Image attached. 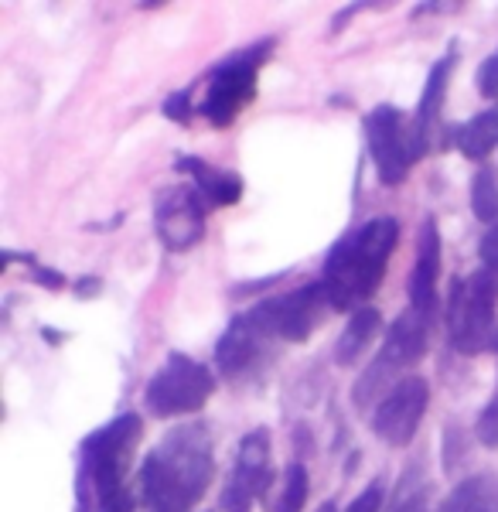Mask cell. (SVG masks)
Listing matches in <instances>:
<instances>
[{
	"label": "cell",
	"instance_id": "cell-2",
	"mask_svg": "<svg viewBox=\"0 0 498 512\" xmlns=\"http://www.w3.org/2000/svg\"><path fill=\"white\" fill-rule=\"evenodd\" d=\"M400 243V222L393 216H376L348 229L325 256V291L335 311H359L383 287V277Z\"/></svg>",
	"mask_w": 498,
	"mask_h": 512
},
{
	"label": "cell",
	"instance_id": "cell-18",
	"mask_svg": "<svg viewBox=\"0 0 498 512\" xmlns=\"http://www.w3.org/2000/svg\"><path fill=\"white\" fill-rule=\"evenodd\" d=\"M379 328H383V315H379L376 308H359L352 311L342 328V335H338L335 342V362L338 366H355L359 362V355L369 349V342L379 335Z\"/></svg>",
	"mask_w": 498,
	"mask_h": 512
},
{
	"label": "cell",
	"instance_id": "cell-26",
	"mask_svg": "<svg viewBox=\"0 0 498 512\" xmlns=\"http://www.w3.org/2000/svg\"><path fill=\"white\" fill-rule=\"evenodd\" d=\"M478 256H481V267L495 270V274H498V222H495V226H488V233L481 236Z\"/></svg>",
	"mask_w": 498,
	"mask_h": 512
},
{
	"label": "cell",
	"instance_id": "cell-7",
	"mask_svg": "<svg viewBox=\"0 0 498 512\" xmlns=\"http://www.w3.org/2000/svg\"><path fill=\"white\" fill-rule=\"evenodd\" d=\"M365 144H369L379 181L389 188L403 185L413 164L430 151V140L417 117H406L396 106H376L365 117Z\"/></svg>",
	"mask_w": 498,
	"mask_h": 512
},
{
	"label": "cell",
	"instance_id": "cell-4",
	"mask_svg": "<svg viewBox=\"0 0 498 512\" xmlns=\"http://www.w3.org/2000/svg\"><path fill=\"white\" fill-rule=\"evenodd\" d=\"M427 321H430L427 315H420V311L410 308L389 325L383 349H379L376 359L369 362V369L355 379V390H352L355 407L359 410L372 407V400L379 403L396 383H403L406 369L417 366L423 359V352H427V338H430Z\"/></svg>",
	"mask_w": 498,
	"mask_h": 512
},
{
	"label": "cell",
	"instance_id": "cell-12",
	"mask_svg": "<svg viewBox=\"0 0 498 512\" xmlns=\"http://www.w3.org/2000/svg\"><path fill=\"white\" fill-rule=\"evenodd\" d=\"M430 407V383L423 376H406L372 410V434L389 448H406L417 437L420 420Z\"/></svg>",
	"mask_w": 498,
	"mask_h": 512
},
{
	"label": "cell",
	"instance_id": "cell-11",
	"mask_svg": "<svg viewBox=\"0 0 498 512\" xmlns=\"http://www.w3.org/2000/svg\"><path fill=\"white\" fill-rule=\"evenodd\" d=\"M273 482L270 468V431L267 427H256L249 431L236 448V461H232V472L222 485V512H249L256 502L267 495Z\"/></svg>",
	"mask_w": 498,
	"mask_h": 512
},
{
	"label": "cell",
	"instance_id": "cell-15",
	"mask_svg": "<svg viewBox=\"0 0 498 512\" xmlns=\"http://www.w3.org/2000/svg\"><path fill=\"white\" fill-rule=\"evenodd\" d=\"M174 171L192 178V185L202 192L209 209H229V205H236L239 198H243V178H239L236 171H222L209 161L192 158V154L174 161Z\"/></svg>",
	"mask_w": 498,
	"mask_h": 512
},
{
	"label": "cell",
	"instance_id": "cell-8",
	"mask_svg": "<svg viewBox=\"0 0 498 512\" xmlns=\"http://www.w3.org/2000/svg\"><path fill=\"white\" fill-rule=\"evenodd\" d=\"M498 311V274L495 270H475L454 280L451 304H447V332L451 345L461 355H478L488 349Z\"/></svg>",
	"mask_w": 498,
	"mask_h": 512
},
{
	"label": "cell",
	"instance_id": "cell-14",
	"mask_svg": "<svg viewBox=\"0 0 498 512\" xmlns=\"http://www.w3.org/2000/svg\"><path fill=\"white\" fill-rule=\"evenodd\" d=\"M437 274H441V233H437V219L427 216L420 229L417 243V263L410 274V308L430 318V311L437 308Z\"/></svg>",
	"mask_w": 498,
	"mask_h": 512
},
{
	"label": "cell",
	"instance_id": "cell-24",
	"mask_svg": "<svg viewBox=\"0 0 498 512\" xmlns=\"http://www.w3.org/2000/svg\"><path fill=\"white\" fill-rule=\"evenodd\" d=\"M475 86H478V93L481 96H498V48L492 55H488L485 62L478 65V76H475Z\"/></svg>",
	"mask_w": 498,
	"mask_h": 512
},
{
	"label": "cell",
	"instance_id": "cell-3",
	"mask_svg": "<svg viewBox=\"0 0 498 512\" xmlns=\"http://www.w3.org/2000/svg\"><path fill=\"white\" fill-rule=\"evenodd\" d=\"M140 437H144V420L137 414H120L79 444L76 512H99L106 499L130 489L127 475Z\"/></svg>",
	"mask_w": 498,
	"mask_h": 512
},
{
	"label": "cell",
	"instance_id": "cell-13",
	"mask_svg": "<svg viewBox=\"0 0 498 512\" xmlns=\"http://www.w3.org/2000/svg\"><path fill=\"white\" fill-rule=\"evenodd\" d=\"M270 304L284 345H294V342H307L314 335V328L325 321L331 297L325 291V284H304L297 291L270 297Z\"/></svg>",
	"mask_w": 498,
	"mask_h": 512
},
{
	"label": "cell",
	"instance_id": "cell-23",
	"mask_svg": "<svg viewBox=\"0 0 498 512\" xmlns=\"http://www.w3.org/2000/svg\"><path fill=\"white\" fill-rule=\"evenodd\" d=\"M475 434L485 448H498V396H492L485 410H481L478 424H475Z\"/></svg>",
	"mask_w": 498,
	"mask_h": 512
},
{
	"label": "cell",
	"instance_id": "cell-29",
	"mask_svg": "<svg viewBox=\"0 0 498 512\" xmlns=\"http://www.w3.org/2000/svg\"><path fill=\"white\" fill-rule=\"evenodd\" d=\"M35 280H38V284H45V287H48V291H58V287H62V284H65V277H62V274H58V270L38 267V263H35Z\"/></svg>",
	"mask_w": 498,
	"mask_h": 512
},
{
	"label": "cell",
	"instance_id": "cell-21",
	"mask_svg": "<svg viewBox=\"0 0 498 512\" xmlns=\"http://www.w3.org/2000/svg\"><path fill=\"white\" fill-rule=\"evenodd\" d=\"M386 512H430V485L423 482L420 472H406L396 492L393 506Z\"/></svg>",
	"mask_w": 498,
	"mask_h": 512
},
{
	"label": "cell",
	"instance_id": "cell-1",
	"mask_svg": "<svg viewBox=\"0 0 498 512\" xmlns=\"http://www.w3.org/2000/svg\"><path fill=\"white\" fill-rule=\"evenodd\" d=\"M215 478V448L205 424L171 427L140 465V502L147 512H195Z\"/></svg>",
	"mask_w": 498,
	"mask_h": 512
},
{
	"label": "cell",
	"instance_id": "cell-5",
	"mask_svg": "<svg viewBox=\"0 0 498 512\" xmlns=\"http://www.w3.org/2000/svg\"><path fill=\"white\" fill-rule=\"evenodd\" d=\"M273 45H277L273 38H260L256 45L239 48L229 59L212 65L209 82H205V96H202V117L209 120L212 127H219V130L232 127L239 113L256 99L260 69L273 55Z\"/></svg>",
	"mask_w": 498,
	"mask_h": 512
},
{
	"label": "cell",
	"instance_id": "cell-6",
	"mask_svg": "<svg viewBox=\"0 0 498 512\" xmlns=\"http://www.w3.org/2000/svg\"><path fill=\"white\" fill-rule=\"evenodd\" d=\"M284 345L273 318L270 297L256 308L243 311V315L232 318V325L222 332L219 345H215V362H219V373L229 383H249L256 373H263V366L273 359V349Z\"/></svg>",
	"mask_w": 498,
	"mask_h": 512
},
{
	"label": "cell",
	"instance_id": "cell-28",
	"mask_svg": "<svg viewBox=\"0 0 498 512\" xmlns=\"http://www.w3.org/2000/svg\"><path fill=\"white\" fill-rule=\"evenodd\" d=\"M99 512H137V495H134V489L116 492L113 499H106L103 506H99Z\"/></svg>",
	"mask_w": 498,
	"mask_h": 512
},
{
	"label": "cell",
	"instance_id": "cell-25",
	"mask_svg": "<svg viewBox=\"0 0 498 512\" xmlns=\"http://www.w3.org/2000/svg\"><path fill=\"white\" fill-rule=\"evenodd\" d=\"M383 502H386L383 482H372L362 495H355V499L348 502L345 512H383Z\"/></svg>",
	"mask_w": 498,
	"mask_h": 512
},
{
	"label": "cell",
	"instance_id": "cell-17",
	"mask_svg": "<svg viewBox=\"0 0 498 512\" xmlns=\"http://www.w3.org/2000/svg\"><path fill=\"white\" fill-rule=\"evenodd\" d=\"M454 62H458V52H447L444 59L434 62L427 76V86H423V96H420V106H417V123L423 127L427 140H434V127L441 123V113H444V96H447V86H451V76H454Z\"/></svg>",
	"mask_w": 498,
	"mask_h": 512
},
{
	"label": "cell",
	"instance_id": "cell-10",
	"mask_svg": "<svg viewBox=\"0 0 498 512\" xmlns=\"http://www.w3.org/2000/svg\"><path fill=\"white\" fill-rule=\"evenodd\" d=\"M209 202L195 185H168L154 195V233L164 250L185 253L202 243Z\"/></svg>",
	"mask_w": 498,
	"mask_h": 512
},
{
	"label": "cell",
	"instance_id": "cell-22",
	"mask_svg": "<svg viewBox=\"0 0 498 512\" xmlns=\"http://www.w3.org/2000/svg\"><path fill=\"white\" fill-rule=\"evenodd\" d=\"M307 489H311V482H307V468L294 461L284 475V492H280L273 512H301L304 502H307Z\"/></svg>",
	"mask_w": 498,
	"mask_h": 512
},
{
	"label": "cell",
	"instance_id": "cell-27",
	"mask_svg": "<svg viewBox=\"0 0 498 512\" xmlns=\"http://www.w3.org/2000/svg\"><path fill=\"white\" fill-rule=\"evenodd\" d=\"M164 117H171L174 123H188L192 120V96L188 93H174L164 99Z\"/></svg>",
	"mask_w": 498,
	"mask_h": 512
},
{
	"label": "cell",
	"instance_id": "cell-16",
	"mask_svg": "<svg viewBox=\"0 0 498 512\" xmlns=\"http://www.w3.org/2000/svg\"><path fill=\"white\" fill-rule=\"evenodd\" d=\"M434 512H498V472L461 478Z\"/></svg>",
	"mask_w": 498,
	"mask_h": 512
},
{
	"label": "cell",
	"instance_id": "cell-30",
	"mask_svg": "<svg viewBox=\"0 0 498 512\" xmlns=\"http://www.w3.org/2000/svg\"><path fill=\"white\" fill-rule=\"evenodd\" d=\"M318 512H338V509H335V502H325V506H318Z\"/></svg>",
	"mask_w": 498,
	"mask_h": 512
},
{
	"label": "cell",
	"instance_id": "cell-9",
	"mask_svg": "<svg viewBox=\"0 0 498 512\" xmlns=\"http://www.w3.org/2000/svg\"><path fill=\"white\" fill-rule=\"evenodd\" d=\"M215 393V373L192 355L171 352L168 362L151 376L144 403L154 417H188L209 403Z\"/></svg>",
	"mask_w": 498,
	"mask_h": 512
},
{
	"label": "cell",
	"instance_id": "cell-20",
	"mask_svg": "<svg viewBox=\"0 0 498 512\" xmlns=\"http://www.w3.org/2000/svg\"><path fill=\"white\" fill-rule=\"evenodd\" d=\"M471 209L475 219H481L485 226L498 222V171L495 168H481L475 181H471Z\"/></svg>",
	"mask_w": 498,
	"mask_h": 512
},
{
	"label": "cell",
	"instance_id": "cell-19",
	"mask_svg": "<svg viewBox=\"0 0 498 512\" xmlns=\"http://www.w3.org/2000/svg\"><path fill=\"white\" fill-rule=\"evenodd\" d=\"M498 144V110H485L475 113L464 127H458L454 134V147L464 154L468 161H481L495 151Z\"/></svg>",
	"mask_w": 498,
	"mask_h": 512
}]
</instances>
